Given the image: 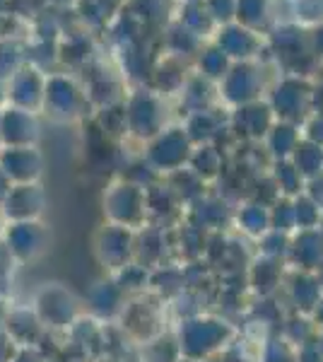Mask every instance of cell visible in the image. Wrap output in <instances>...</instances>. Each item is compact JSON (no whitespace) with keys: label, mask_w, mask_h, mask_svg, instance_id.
Instances as JSON below:
<instances>
[{"label":"cell","mask_w":323,"mask_h":362,"mask_svg":"<svg viewBox=\"0 0 323 362\" xmlns=\"http://www.w3.org/2000/svg\"><path fill=\"white\" fill-rule=\"evenodd\" d=\"M232 336H234V329L222 319H213V317L189 319L181 326L179 346L186 360L198 362V360H208L210 355L220 353V350L232 341Z\"/></svg>","instance_id":"1"},{"label":"cell","mask_w":323,"mask_h":362,"mask_svg":"<svg viewBox=\"0 0 323 362\" xmlns=\"http://www.w3.org/2000/svg\"><path fill=\"white\" fill-rule=\"evenodd\" d=\"M287 261H290L295 271H319V266L323 264V232L319 227L316 230H297L292 235Z\"/></svg>","instance_id":"2"},{"label":"cell","mask_w":323,"mask_h":362,"mask_svg":"<svg viewBox=\"0 0 323 362\" xmlns=\"http://www.w3.org/2000/svg\"><path fill=\"white\" fill-rule=\"evenodd\" d=\"M287 297H290V305L295 307L299 314H314V309L319 307L323 300V288L316 278V273L307 271H295L287 280Z\"/></svg>","instance_id":"3"},{"label":"cell","mask_w":323,"mask_h":362,"mask_svg":"<svg viewBox=\"0 0 323 362\" xmlns=\"http://www.w3.org/2000/svg\"><path fill=\"white\" fill-rule=\"evenodd\" d=\"M285 278V261L268 259V256H258L249 271V283L261 297H270L283 288Z\"/></svg>","instance_id":"4"},{"label":"cell","mask_w":323,"mask_h":362,"mask_svg":"<svg viewBox=\"0 0 323 362\" xmlns=\"http://www.w3.org/2000/svg\"><path fill=\"white\" fill-rule=\"evenodd\" d=\"M237 223L242 232L261 239L270 230V208L266 203H249V206L239 210Z\"/></svg>","instance_id":"5"},{"label":"cell","mask_w":323,"mask_h":362,"mask_svg":"<svg viewBox=\"0 0 323 362\" xmlns=\"http://www.w3.org/2000/svg\"><path fill=\"white\" fill-rule=\"evenodd\" d=\"M319 336V326H316L314 317H309V314H299L295 312L290 319H285L283 324V338L290 346H304V343L314 341V338Z\"/></svg>","instance_id":"6"},{"label":"cell","mask_w":323,"mask_h":362,"mask_svg":"<svg viewBox=\"0 0 323 362\" xmlns=\"http://www.w3.org/2000/svg\"><path fill=\"white\" fill-rule=\"evenodd\" d=\"M295 167L304 179H316L323 174V150L316 143L297 145L295 150Z\"/></svg>","instance_id":"7"},{"label":"cell","mask_w":323,"mask_h":362,"mask_svg":"<svg viewBox=\"0 0 323 362\" xmlns=\"http://www.w3.org/2000/svg\"><path fill=\"white\" fill-rule=\"evenodd\" d=\"M270 230L285 232V235H295L297 223H295V201L280 196L278 201L270 206Z\"/></svg>","instance_id":"8"},{"label":"cell","mask_w":323,"mask_h":362,"mask_svg":"<svg viewBox=\"0 0 323 362\" xmlns=\"http://www.w3.org/2000/svg\"><path fill=\"white\" fill-rule=\"evenodd\" d=\"M290 244H292V235H285V232H278V230H268L266 235L261 237L258 247H261V256L278 259V261H287Z\"/></svg>","instance_id":"9"},{"label":"cell","mask_w":323,"mask_h":362,"mask_svg":"<svg viewBox=\"0 0 323 362\" xmlns=\"http://www.w3.org/2000/svg\"><path fill=\"white\" fill-rule=\"evenodd\" d=\"M295 201V223L297 230H316L321 223V208L309 196H297Z\"/></svg>","instance_id":"10"},{"label":"cell","mask_w":323,"mask_h":362,"mask_svg":"<svg viewBox=\"0 0 323 362\" xmlns=\"http://www.w3.org/2000/svg\"><path fill=\"white\" fill-rule=\"evenodd\" d=\"M258 362H297V348L290 346L283 336L270 338V341L263 343Z\"/></svg>","instance_id":"11"},{"label":"cell","mask_w":323,"mask_h":362,"mask_svg":"<svg viewBox=\"0 0 323 362\" xmlns=\"http://www.w3.org/2000/svg\"><path fill=\"white\" fill-rule=\"evenodd\" d=\"M297 362H323V350L316 338L297 348Z\"/></svg>","instance_id":"12"},{"label":"cell","mask_w":323,"mask_h":362,"mask_svg":"<svg viewBox=\"0 0 323 362\" xmlns=\"http://www.w3.org/2000/svg\"><path fill=\"white\" fill-rule=\"evenodd\" d=\"M311 317H314L316 326H319V329H323V300L319 302V307L314 309V314H311Z\"/></svg>","instance_id":"13"},{"label":"cell","mask_w":323,"mask_h":362,"mask_svg":"<svg viewBox=\"0 0 323 362\" xmlns=\"http://www.w3.org/2000/svg\"><path fill=\"white\" fill-rule=\"evenodd\" d=\"M316 278H319V283H321V288H323V264L319 266V271H316Z\"/></svg>","instance_id":"14"},{"label":"cell","mask_w":323,"mask_h":362,"mask_svg":"<svg viewBox=\"0 0 323 362\" xmlns=\"http://www.w3.org/2000/svg\"><path fill=\"white\" fill-rule=\"evenodd\" d=\"M316 341H319V346L323 350V329H319V336H316Z\"/></svg>","instance_id":"15"},{"label":"cell","mask_w":323,"mask_h":362,"mask_svg":"<svg viewBox=\"0 0 323 362\" xmlns=\"http://www.w3.org/2000/svg\"><path fill=\"white\" fill-rule=\"evenodd\" d=\"M181 362H191V360H181Z\"/></svg>","instance_id":"16"}]
</instances>
